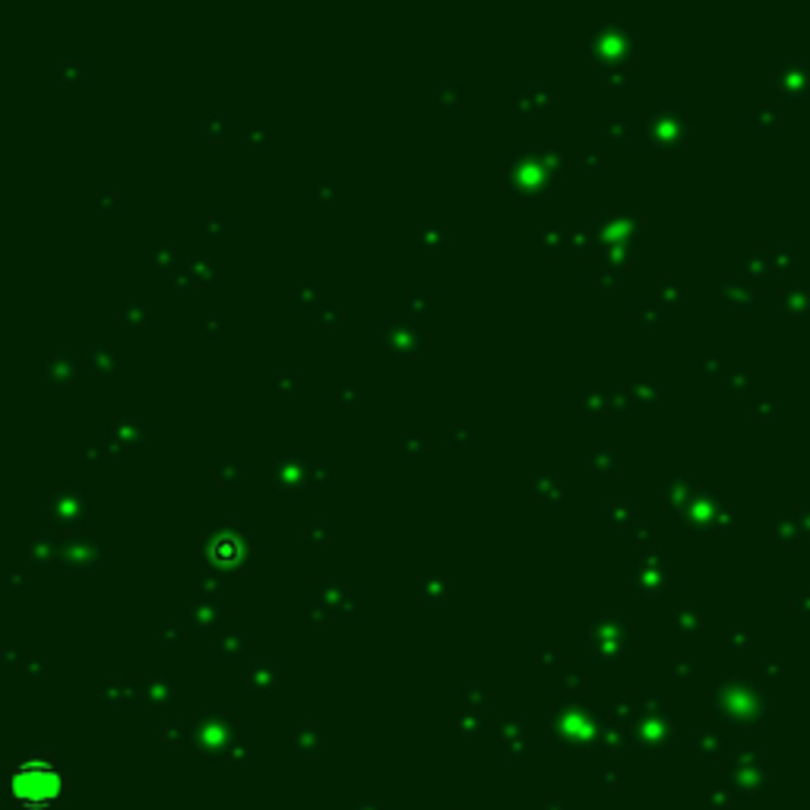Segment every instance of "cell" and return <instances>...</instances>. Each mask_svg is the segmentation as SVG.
<instances>
[{
	"label": "cell",
	"instance_id": "obj_1",
	"mask_svg": "<svg viewBox=\"0 0 810 810\" xmlns=\"http://www.w3.org/2000/svg\"><path fill=\"white\" fill-rule=\"evenodd\" d=\"M10 798L23 810H49L64 798V772L54 760L32 757L10 769Z\"/></svg>",
	"mask_w": 810,
	"mask_h": 810
}]
</instances>
